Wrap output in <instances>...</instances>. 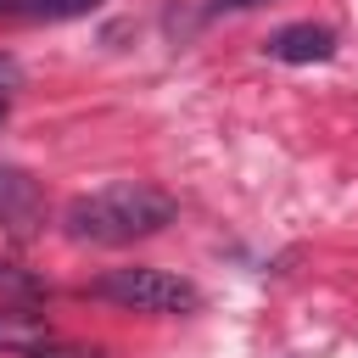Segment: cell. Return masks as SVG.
<instances>
[{
    "label": "cell",
    "mask_w": 358,
    "mask_h": 358,
    "mask_svg": "<svg viewBox=\"0 0 358 358\" xmlns=\"http://www.w3.org/2000/svg\"><path fill=\"white\" fill-rule=\"evenodd\" d=\"M17 84H22V67H17V56H6V50H0V101H6Z\"/></svg>",
    "instance_id": "cell-8"
},
{
    "label": "cell",
    "mask_w": 358,
    "mask_h": 358,
    "mask_svg": "<svg viewBox=\"0 0 358 358\" xmlns=\"http://www.w3.org/2000/svg\"><path fill=\"white\" fill-rule=\"evenodd\" d=\"M101 0H0V17L6 22H67V17H84Z\"/></svg>",
    "instance_id": "cell-6"
},
{
    "label": "cell",
    "mask_w": 358,
    "mask_h": 358,
    "mask_svg": "<svg viewBox=\"0 0 358 358\" xmlns=\"http://www.w3.org/2000/svg\"><path fill=\"white\" fill-rule=\"evenodd\" d=\"M0 123H6V101H0Z\"/></svg>",
    "instance_id": "cell-10"
},
{
    "label": "cell",
    "mask_w": 358,
    "mask_h": 358,
    "mask_svg": "<svg viewBox=\"0 0 358 358\" xmlns=\"http://www.w3.org/2000/svg\"><path fill=\"white\" fill-rule=\"evenodd\" d=\"M173 218H179V201L162 185H145V179H117V185L84 190L62 213L67 235L90 241V246H129V241H145V235L168 229Z\"/></svg>",
    "instance_id": "cell-1"
},
{
    "label": "cell",
    "mask_w": 358,
    "mask_h": 358,
    "mask_svg": "<svg viewBox=\"0 0 358 358\" xmlns=\"http://www.w3.org/2000/svg\"><path fill=\"white\" fill-rule=\"evenodd\" d=\"M39 341H50L45 313H34V308H0V352H34Z\"/></svg>",
    "instance_id": "cell-5"
},
{
    "label": "cell",
    "mask_w": 358,
    "mask_h": 358,
    "mask_svg": "<svg viewBox=\"0 0 358 358\" xmlns=\"http://www.w3.org/2000/svg\"><path fill=\"white\" fill-rule=\"evenodd\" d=\"M0 224L17 241L39 235V224H45V190H39V179H28L22 168H6V162H0Z\"/></svg>",
    "instance_id": "cell-3"
},
{
    "label": "cell",
    "mask_w": 358,
    "mask_h": 358,
    "mask_svg": "<svg viewBox=\"0 0 358 358\" xmlns=\"http://www.w3.org/2000/svg\"><path fill=\"white\" fill-rule=\"evenodd\" d=\"M218 6H229V11H252V6H263V0H218Z\"/></svg>",
    "instance_id": "cell-9"
},
{
    "label": "cell",
    "mask_w": 358,
    "mask_h": 358,
    "mask_svg": "<svg viewBox=\"0 0 358 358\" xmlns=\"http://www.w3.org/2000/svg\"><path fill=\"white\" fill-rule=\"evenodd\" d=\"M268 56L274 62H330L336 56V28H324V22H291V28H280L274 39H268Z\"/></svg>",
    "instance_id": "cell-4"
},
{
    "label": "cell",
    "mask_w": 358,
    "mask_h": 358,
    "mask_svg": "<svg viewBox=\"0 0 358 358\" xmlns=\"http://www.w3.org/2000/svg\"><path fill=\"white\" fill-rule=\"evenodd\" d=\"M90 296L134 308V313H190L201 308V291L168 268H106L101 280H90Z\"/></svg>",
    "instance_id": "cell-2"
},
{
    "label": "cell",
    "mask_w": 358,
    "mask_h": 358,
    "mask_svg": "<svg viewBox=\"0 0 358 358\" xmlns=\"http://www.w3.org/2000/svg\"><path fill=\"white\" fill-rule=\"evenodd\" d=\"M28 358H106L101 347H78V341H39Z\"/></svg>",
    "instance_id": "cell-7"
}]
</instances>
